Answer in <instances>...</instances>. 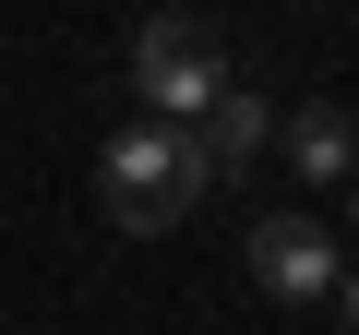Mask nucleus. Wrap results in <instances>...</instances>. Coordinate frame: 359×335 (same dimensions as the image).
<instances>
[{
	"instance_id": "nucleus-1",
	"label": "nucleus",
	"mask_w": 359,
	"mask_h": 335,
	"mask_svg": "<svg viewBox=\"0 0 359 335\" xmlns=\"http://www.w3.org/2000/svg\"><path fill=\"white\" fill-rule=\"evenodd\" d=\"M204 192H216V180H204L192 120H144V132L96 144V216H108L120 240H168V228L192 216Z\"/></svg>"
},
{
	"instance_id": "nucleus-2",
	"label": "nucleus",
	"mask_w": 359,
	"mask_h": 335,
	"mask_svg": "<svg viewBox=\"0 0 359 335\" xmlns=\"http://www.w3.org/2000/svg\"><path fill=\"white\" fill-rule=\"evenodd\" d=\"M216 84H228V36H216L204 13H156V25L132 36V96H144V120H204Z\"/></svg>"
},
{
	"instance_id": "nucleus-3",
	"label": "nucleus",
	"mask_w": 359,
	"mask_h": 335,
	"mask_svg": "<svg viewBox=\"0 0 359 335\" xmlns=\"http://www.w3.org/2000/svg\"><path fill=\"white\" fill-rule=\"evenodd\" d=\"M240 252H252V287H264V299H323V287H335V264H347L323 216H252V240H240Z\"/></svg>"
},
{
	"instance_id": "nucleus-4",
	"label": "nucleus",
	"mask_w": 359,
	"mask_h": 335,
	"mask_svg": "<svg viewBox=\"0 0 359 335\" xmlns=\"http://www.w3.org/2000/svg\"><path fill=\"white\" fill-rule=\"evenodd\" d=\"M276 168H287V180H311V192H335L347 168H359V132H347V108H335V96L287 108V120H276Z\"/></svg>"
},
{
	"instance_id": "nucleus-5",
	"label": "nucleus",
	"mask_w": 359,
	"mask_h": 335,
	"mask_svg": "<svg viewBox=\"0 0 359 335\" xmlns=\"http://www.w3.org/2000/svg\"><path fill=\"white\" fill-rule=\"evenodd\" d=\"M204 180H252V168L276 156V120H264V96H240V84H216L204 96Z\"/></svg>"
},
{
	"instance_id": "nucleus-6",
	"label": "nucleus",
	"mask_w": 359,
	"mask_h": 335,
	"mask_svg": "<svg viewBox=\"0 0 359 335\" xmlns=\"http://www.w3.org/2000/svg\"><path fill=\"white\" fill-rule=\"evenodd\" d=\"M323 299H335V323L359 335V264H335V287H323Z\"/></svg>"
},
{
	"instance_id": "nucleus-7",
	"label": "nucleus",
	"mask_w": 359,
	"mask_h": 335,
	"mask_svg": "<svg viewBox=\"0 0 359 335\" xmlns=\"http://www.w3.org/2000/svg\"><path fill=\"white\" fill-rule=\"evenodd\" d=\"M335 192H347V216H359V168H347V180H335Z\"/></svg>"
}]
</instances>
